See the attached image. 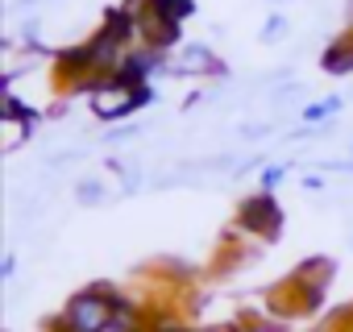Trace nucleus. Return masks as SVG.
<instances>
[{"mask_svg":"<svg viewBox=\"0 0 353 332\" xmlns=\"http://www.w3.org/2000/svg\"><path fill=\"white\" fill-rule=\"evenodd\" d=\"M283 34H287V17H279V13H274V17L262 25V42H274V38H283Z\"/></svg>","mask_w":353,"mask_h":332,"instance_id":"7","label":"nucleus"},{"mask_svg":"<svg viewBox=\"0 0 353 332\" xmlns=\"http://www.w3.org/2000/svg\"><path fill=\"white\" fill-rule=\"evenodd\" d=\"M166 71H170V75H221L225 67H221V59H216L208 46L192 42V46H183L174 59H166Z\"/></svg>","mask_w":353,"mask_h":332,"instance_id":"4","label":"nucleus"},{"mask_svg":"<svg viewBox=\"0 0 353 332\" xmlns=\"http://www.w3.org/2000/svg\"><path fill=\"white\" fill-rule=\"evenodd\" d=\"M150 100L145 79H129V75H108L88 92V108L96 121H121L129 112H137Z\"/></svg>","mask_w":353,"mask_h":332,"instance_id":"1","label":"nucleus"},{"mask_svg":"<svg viewBox=\"0 0 353 332\" xmlns=\"http://www.w3.org/2000/svg\"><path fill=\"white\" fill-rule=\"evenodd\" d=\"M336 108H341V100H320V104L303 108V121H324V116H332Z\"/></svg>","mask_w":353,"mask_h":332,"instance_id":"6","label":"nucleus"},{"mask_svg":"<svg viewBox=\"0 0 353 332\" xmlns=\"http://www.w3.org/2000/svg\"><path fill=\"white\" fill-rule=\"evenodd\" d=\"M112 311H117V295L112 291H79L67 311H63V328L67 332H104L112 324Z\"/></svg>","mask_w":353,"mask_h":332,"instance_id":"2","label":"nucleus"},{"mask_svg":"<svg viewBox=\"0 0 353 332\" xmlns=\"http://www.w3.org/2000/svg\"><path fill=\"white\" fill-rule=\"evenodd\" d=\"M108 200V187L100 183V179H83L79 187H75V204H83V208H96V204H104Z\"/></svg>","mask_w":353,"mask_h":332,"instance_id":"5","label":"nucleus"},{"mask_svg":"<svg viewBox=\"0 0 353 332\" xmlns=\"http://www.w3.org/2000/svg\"><path fill=\"white\" fill-rule=\"evenodd\" d=\"M237 229L250 233V237H258V241H274V237H279L283 212H279V204L270 200V191H258V196H250V200L237 208Z\"/></svg>","mask_w":353,"mask_h":332,"instance_id":"3","label":"nucleus"}]
</instances>
